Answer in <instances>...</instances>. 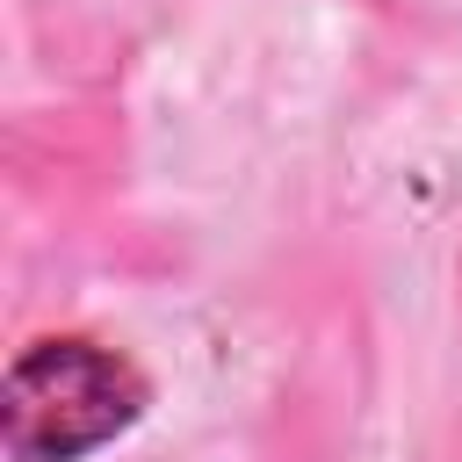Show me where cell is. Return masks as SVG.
Instances as JSON below:
<instances>
[{
	"label": "cell",
	"instance_id": "obj_1",
	"mask_svg": "<svg viewBox=\"0 0 462 462\" xmlns=\"http://www.w3.org/2000/svg\"><path fill=\"white\" fill-rule=\"evenodd\" d=\"M144 411V375L94 339H36L0 390V433L14 462H79Z\"/></svg>",
	"mask_w": 462,
	"mask_h": 462
}]
</instances>
